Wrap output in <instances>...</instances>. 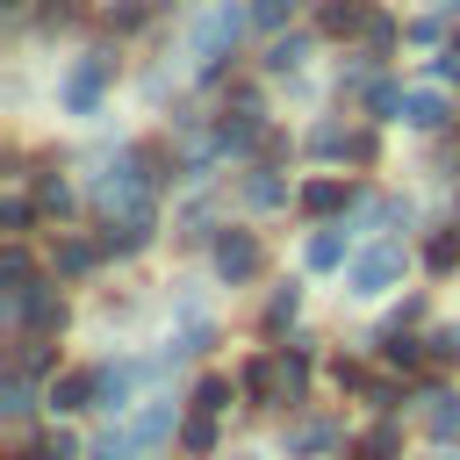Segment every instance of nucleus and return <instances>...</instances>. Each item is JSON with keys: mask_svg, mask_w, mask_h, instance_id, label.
<instances>
[{"mask_svg": "<svg viewBox=\"0 0 460 460\" xmlns=\"http://www.w3.org/2000/svg\"><path fill=\"white\" fill-rule=\"evenodd\" d=\"M108 72H115V50H86V58L65 72V108H72V115H93V108H101Z\"/></svg>", "mask_w": 460, "mask_h": 460, "instance_id": "nucleus-1", "label": "nucleus"}, {"mask_svg": "<svg viewBox=\"0 0 460 460\" xmlns=\"http://www.w3.org/2000/svg\"><path fill=\"white\" fill-rule=\"evenodd\" d=\"M395 273H402V244H395V237H388V244H367V252L352 259V295H388Z\"/></svg>", "mask_w": 460, "mask_h": 460, "instance_id": "nucleus-2", "label": "nucleus"}, {"mask_svg": "<svg viewBox=\"0 0 460 460\" xmlns=\"http://www.w3.org/2000/svg\"><path fill=\"white\" fill-rule=\"evenodd\" d=\"M259 259H266V252H259V237H252V230H223V237H216V273H223L230 288H237V280H252V273H259Z\"/></svg>", "mask_w": 460, "mask_h": 460, "instance_id": "nucleus-3", "label": "nucleus"}, {"mask_svg": "<svg viewBox=\"0 0 460 460\" xmlns=\"http://www.w3.org/2000/svg\"><path fill=\"white\" fill-rule=\"evenodd\" d=\"M237 29H244V7H208V22L194 29V58H223V43H237Z\"/></svg>", "mask_w": 460, "mask_h": 460, "instance_id": "nucleus-4", "label": "nucleus"}, {"mask_svg": "<svg viewBox=\"0 0 460 460\" xmlns=\"http://www.w3.org/2000/svg\"><path fill=\"white\" fill-rule=\"evenodd\" d=\"M7 309H14V316H22L29 331H58V323H65V302H58L50 288H29V295H14Z\"/></svg>", "mask_w": 460, "mask_h": 460, "instance_id": "nucleus-5", "label": "nucleus"}, {"mask_svg": "<svg viewBox=\"0 0 460 460\" xmlns=\"http://www.w3.org/2000/svg\"><path fill=\"white\" fill-rule=\"evenodd\" d=\"M93 402V374H58L50 381V410L65 417V410H86Z\"/></svg>", "mask_w": 460, "mask_h": 460, "instance_id": "nucleus-6", "label": "nucleus"}, {"mask_svg": "<svg viewBox=\"0 0 460 460\" xmlns=\"http://www.w3.org/2000/svg\"><path fill=\"white\" fill-rule=\"evenodd\" d=\"M129 381H137L129 367H101V374H93V402H101V410H122V402H129Z\"/></svg>", "mask_w": 460, "mask_h": 460, "instance_id": "nucleus-7", "label": "nucleus"}, {"mask_svg": "<svg viewBox=\"0 0 460 460\" xmlns=\"http://www.w3.org/2000/svg\"><path fill=\"white\" fill-rule=\"evenodd\" d=\"M367 14H374L367 0H331L323 7V36H352V29H367Z\"/></svg>", "mask_w": 460, "mask_h": 460, "instance_id": "nucleus-8", "label": "nucleus"}, {"mask_svg": "<svg viewBox=\"0 0 460 460\" xmlns=\"http://www.w3.org/2000/svg\"><path fill=\"white\" fill-rule=\"evenodd\" d=\"M424 402H431V410H424V424H431V438H453V431H460V395H446V388H431Z\"/></svg>", "mask_w": 460, "mask_h": 460, "instance_id": "nucleus-9", "label": "nucleus"}, {"mask_svg": "<svg viewBox=\"0 0 460 460\" xmlns=\"http://www.w3.org/2000/svg\"><path fill=\"white\" fill-rule=\"evenodd\" d=\"M402 122H410V129H438V122H446V101H438V93H402Z\"/></svg>", "mask_w": 460, "mask_h": 460, "instance_id": "nucleus-10", "label": "nucleus"}, {"mask_svg": "<svg viewBox=\"0 0 460 460\" xmlns=\"http://www.w3.org/2000/svg\"><path fill=\"white\" fill-rule=\"evenodd\" d=\"M288 446H295V453H323V446H338V424H331V417H309V424L288 431Z\"/></svg>", "mask_w": 460, "mask_h": 460, "instance_id": "nucleus-11", "label": "nucleus"}, {"mask_svg": "<svg viewBox=\"0 0 460 460\" xmlns=\"http://www.w3.org/2000/svg\"><path fill=\"white\" fill-rule=\"evenodd\" d=\"M309 266H316V273L345 266V230H316V237H309Z\"/></svg>", "mask_w": 460, "mask_h": 460, "instance_id": "nucleus-12", "label": "nucleus"}, {"mask_svg": "<svg viewBox=\"0 0 460 460\" xmlns=\"http://www.w3.org/2000/svg\"><path fill=\"white\" fill-rule=\"evenodd\" d=\"M0 288H7V302H14V295H29V252H22V244H7V252H0Z\"/></svg>", "mask_w": 460, "mask_h": 460, "instance_id": "nucleus-13", "label": "nucleus"}, {"mask_svg": "<svg viewBox=\"0 0 460 460\" xmlns=\"http://www.w3.org/2000/svg\"><path fill=\"white\" fill-rule=\"evenodd\" d=\"M424 266H431V273H453V266H460V230H438V237L424 244Z\"/></svg>", "mask_w": 460, "mask_h": 460, "instance_id": "nucleus-14", "label": "nucleus"}, {"mask_svg": "<svg viewBox=\"0 0 460 460\" xmlns=\"http://www.w3.org/2000/svg\"><path fill=\"white\" fill-rule=\"evenodd\" d=\"M93 259H101V252H93L86 237H65V244H58V273H72V280H79V273H93Z\"/></svg>", "mask_w": 460, "mask_h": 460, "instance_id": "nucleus-15", "label": "nucleus"}, {"mask_svg": "<svg viewBox=\"0 0 460 460\" xmlns=\"http://www.w3.org/2000/svg\"><path fill=\"white\" fill-rule=\"evenodd\" d=\"M244 201H252V208H280V201H288V187H280L273 172H252V180H244Z\"/></svg>", "mask_w": 460, "mask_h": 460, "instance_id": "nucleus-16", "label": "nucleus"}, {"mask_svg": "<svg viewBox=\"0 0 460 460\" xmlns=\"http://www.w3.org/2000/svg\"><path fill=\"white\" fill-rule=\"evenodd\" d=\"M338 201H345V187H338V180H309V187H302V208H309V216H331Z\"/></svg>", "mask_w": 460, "mask_h": 460, "instance_id": "nucleus-17", "label": "nucleus"}, {"mask_svg": "<svg viewBox=\"0 0 460 460\" xmlns=\"http://www.w3.org/2000/svg\"><path fill=\"white\" fill-rule=\"evenodd\" d=\"M402 453V438H395V424H374L367 438H359V460H395Z\"/></svg>", "mask_w": 460, "mask_h": 460, "instance_id": "nucleus-18", "label": "nucleus"}, {"mask_svg": "<svg viewBox=\"0 0 460 460\" xmlns=\"http://www.w3.org/2000/svg\"><path fill=\"white\" fill-rule=\"evenodd\" d=\"M302 50H309V36H280V43L266 50V72H295V65H302Z\"/></svg>", "mask_w": 460, "mask_h": 460, "instance_id": "nucleus-19", "label": "nucleus"}, {"mask_svg": "<svg viewBox=\"0 0 460 460\" xmlns=\"http://www.w3.org/2000/svg\"><path fill=\"white\" fill-rule=\"evenodd\" d=\"M194 410H201V417H216V410H230V381H223V374H208V381L194 388Z\"/></svg>", "mask_w": 460, "mask_h": 460, "instance_id": "nucleus-20", "label": "nucleus"}, {"mask_svg": "<svg viewBox=\"0 0 460 460\" xmlns=\"http://www.w3.org/2000/svg\"><path fill=\"white\" fill-rule=\"evenodd\" d=\"M165 431H172V410H165V402H151V410L137 417V446H158Z\"/></svg>", "mask_w": 460, "mask_h": 460, "instance_id": "nucleus-21", "label": "nucleus"}, {"mask_svg": "<svg viewBox=\"0 0 460 460\" xmlns=\"http://www.w3.org/2000/svg\"><path fill=\"white\" fill-rule=\"evenodd\" d=\"M86 460H137V431H108V438H93Z\"/></svg>", "mask_w": 460, "mask_h": 460, "instance_id": "nucleus-22", "label": "nucleus"}, {"mask_svg": "<svg viewBox=\"0 0 460 460\" xmlns=\"http://www.w3.org/2000/svg\"><path fill=\"white\" fill-rule=\"evenodd\" d=\"M295 309H302V288H295V280H288V288H280V295H273V302H266V323H273V331H280V323H288V316H295Z\"/></svg>", "mask_w": 460, "mask_h": 460, "instance_id": "nucleus-23", "label": "nucleus"}, {"mask_svg": "<svg viewBox=\"0 0 460 460\" xmlns=\"http://www.w3.org/2000/svg\"><path fill=\"white\" fill-rule=\"evenodd\" d=\"M180 446H187V453H216V424H208V417L180 424Z\"/></svg>", "mask_w": 460, "mask_h": 460, "instance_id": "nucleus-24", "label": "nucleus"}, {"mask_svg": "<svg viewBox=\"0 0 460 460\" xmlns=\"http://www.w3.org/2000/svg\"><path fill=\"white\" fill-rule=\"evenodd\" d=\"M381 359H388V367H417V345H410L402 331H388V338H381Z\"/></svg>", "mask_w": 460, "mask_h": 460, "instance_id": "nucleus-25", "label": "nucleus"}, {"mask_svg": "<svg viewBox=\"0 0 460 460\" xmlns=\"http://www.w3.org/2000/svg\"><path fill=\"white\" fill-rule=\"evenodd\" d=\"M22 374H43L50 367V338H22V359H14Z\"/></svg>", "mask_w": 460, "mask_h": 460, "instance_id": "nucleus-26", "label": "nucleus"}, {"mask_svg": "<svg viewBox=\"0 0 460 460\" xmlns=\"http://www.w3.org/2000/svg\"><path fill=\"white\" fill-rule=\"evenodd\" d=\"M288 14H295V0H252V22H259V29H280Z\"/></svg>", "mask_w": 460, "mask_h": 460, "instance_id": "nucleus-27", "label": "nucleus"}, {"mask_svg": "<svg viewBox=\"0 0 460 460\" xmlns=\"http://www.w3.org/2000/svg\"><path fill=\"white\" fill-rule=\"evenodd\" d=\"M359 36H367L374 50H395V22H388V14H367V29H359Z\"/></svg>", "mask_w": 460, "mask_h": 460, "instance_id": "nucleus-28", "label": "nucleus"}, {"mask_svg": "<svg viewBox=\"0 0 460 460\" xmlns=\"http://www.w3.org/2000/svg\"><path fill=\"white\" fill-rule=\"evenodd\" d=\"M36 201H43V208H58V216H65V208H72V187H65V180H36Z\"/></svg>", "mask_w": 460, "mask_h": 460, "instance_id": "nucleus-29", "label": "nucleus"}, {"mask_svg": "<svg viewBox=\"0 0 460 460\" xmlns=\"http://www.w3.org/2000/svg\"><path fill=\"white\" fill-rule=\"evenodd\" d=\"M431 359H460V323H438L431 331Z\"/></svg>", "mask_w": 460, "mask_h": 460, "instance_id": "nucleus-30", "label": "nucleus"}, {"mask_svg": "<svg viewBox=\"0 0 460 460\" xmlns=\"http://www.w3.org/2000/svg\"><path fill=\"white\" fill-rule=\"evenodd\" d=\"M395 108H402V93H395V86H388V79H381V86H374V93H367V115H395Z\"/></svg>", "mask_w": 460, "mask_h": 460, "instance_id": "nucleus-31", "label": "nucleus"}, {"mask_svg": "<svg viewBox=\"0 0 460 460\" xmlns=\"http://www.w3.org/2000/svg\"><path fill=\"white\" fill-rule=\"evenodd\" d=\"M43 460H79V438H72V431H50V438H43Z\"/></svg>", "mask_w": 460, "mask_h": 460, "instance_id": "nucleus-32", "label": "nucleus"}, {"mask_svg": "<svg viewBox=\"0 0 460 460\" xmlns=\"http://www.w3.org/2000/svg\"><path fill=\"white\" fill-rule=\"evenodd\" d=\"M0 223H7V237H22V230H29V201H22V194H14V201H7V208H0Z\"/></svg>", "mask_w": 460, "mask_h": 460, "instance_id": "nucleus-33", "label": "nucleus"}, {"mask_svg": "<svg viewBox=\"0 0 460 460\" xmlns=\"http://www.w3.org/2000/svg\"><path fill=\"white\" fill-rule=\"evenodd\" d=\"M0 410H7V417H22V410H29V381H22V374L7 381V402H0Z\"/></svg>", "mask_w": 460, "mask_h": 460, "instance_id": "nucleus-34", "label": "nucleus"}, {"mask_svg": "<svg viewBox=\"0 0 460 460\" xmlns=\"http://www.w3.org/2000/svg\"><path fill=\"white\" fill-rule=\"evenodd\" d=\"M72 14H79L72 0H50V7H43V22H50V29H58V22H72Z\"/></svg>", "mask_w": 460, "mask_h": 460, "instance_id": "nucleus-35", "label": "nucleus"}, {"mask_svg": "<svg viewBox=\"0 0 460 460\" xmlns=\"http://www.w3.org/2000/svg\"><path fill=\"white\" fill-rule=\"evenodd\" d=\"M237 460H259V453H237Z\"/></svg>", "mask_w": 460, "mask_h": 460, "instance_id": "nucleus-36", "label": "nucleus"}]
</instances>
